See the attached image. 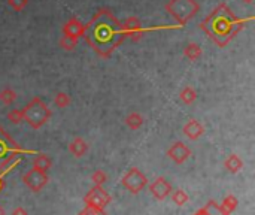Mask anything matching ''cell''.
<instances>
[{
    "label": "cell",
    "mask_w": 255,
    "mask_h": 215,
    "mask_svg": "<svg viewBox=\"0 0 255 215\" xmlns=\"http://www.w3.org/2000/svg\"><path fill=\"white\" fill-rule=\"evenodd\" d=\"M12 169H6V170H0V191L3 190V187H5V176L11 172Z\"/></svg>",
    "instance_id": "cell-29"
},
{
    "label": "cell",
    "mask_w": 255,
    "mask_h": 215,
    "mask_svg": "<svg viewBox=\"0 0 255 215\" xmlns=\"http://www.w3.org/2000/svg\"><path fill=\"white\" fill-rule=\"evenodd\" d=\"M121 184L126 190H128L133 194H137L142 191L148 184V179L137 167H131L121 179Z\"/></svg>",
    "instance_id": "cell-6"
},
{
    "label": "cell",
    "mask_w": 255,
    "mask_h": 215,
    "mask_svg": "<svg viewBox=\"0 0 255 215\" xmlns=\"http://www.w3.org/2000/svg\"><path fill=\"white\" fill-rule=\"evenodd\" d=\"M184 55H185L188 60H191V61H197V60L202 58L203 50H202V47H200L199 44L190 42V44L184 48Z\"/></svg>",
    "instance_id": "cell-17"
},
{
    "label": "cell",
    "mask_w": 255,
    "mask_h": 215,
    "mask_svg": "<svg viewBox=\"0 0 255 215\" xmlns=\"http://www.w3.org/2000/svg\"><path fill=\"white\" fill-rule=\"evenodd\" d=\"M184 133H185V136H187L188 139L196 140V139H199L200 136H203V133H204V126H203L199 120L191 118V120H188V123L184 126Z\"/></svg>",
    "instance_id": "cell-13"
},
{
    "label": "cell",
    "mask_w": 255,
    "mask_h": 215,
    "mask_svg": "<svg viewBox=\"0 0 255 215\" xmlns=\"http://www.w3.org/2000/svg\"><path fill=\"white\" fill-rule=\"evenodd\" d=\"M23 115H24V121L31 129L38 130L51 120L52 111L41 97H33L23 109Z\"/></svg>",
    "instance_id": "cell-4"
},
{
    "label": "cell",
    "mask_w": 255,
    "mask_h": 215,
    "mask_svg": "<svg viewBox=\"0 0 255 215\" xmlns=\"http://www.w3.org/2000/svg\"><path fill=\"white\" fill-rule=\"evenodd\" d=\"M17 97H18L17 93L9 87H6V88H3L2 91H0V102L5 103V105H12L17 100Z\"/></svg>",
    "instance_id": "cell-22"
},
{
    "label": "cell",
    "mask_w": 255,
    "mask_h": 215,
    "mask_svg": "<svg viewBox=\"0 0 255 215\" xmlns=\"http://www.w3.org/2000/svg\"><path fill=\"white\" fill-rule=\"evenodd\" d=\"M12 215H28V212L24 209V208H21V206H17L14 211H12Z\"/></svg>",
    "instance_id": "cell-30"
},
{
    "label": "cell",
    "mask_w": 255,
    "mask_h": 215,
    "mask_svg": "<svg viewBox=\"0 0 255 215\" xmlns=\"http://www.w3.org/2000/svg\"><path fill=\"white\" fill-rule=\"evenodd\" d=\"M124 36L131 41H139L143 36V26L137 17H128L124 23H121Z\"/></svg>",
    "instance_id": "cell-9"
},
{
    "label": "cell",
    "mask_w": 255,
    "mask_h": 215,
    "mask_svg": "<svg viewBox=\"0 0 255 215\" xmlns=\"http://www.w3.org/2000/svg\"><path fill=\"white\" fill-rule=\"evenodd\" d=\"M23 181L28 187V190H31L33 193H38L48 184L50 178H48L47 172H42V170H38V169L31 167L27 173H24Z\"/></svg>",
    "instance_id": "cell-8"
},
{
    "label": "cell",
    "mask_w": 255,
    "mask_h": 215,
    "mask_svg": "<svg viewBox=\"0 0 255 215\" xmlns=\"http://www.w3.org/2000/svg\"><path fill=\"white\" fill-rule=\"evenodd\" d=\"M200 26L218 47H226L242 30L243 21L239 20L226 3H221L202 21Z\"/></svg>",
    "instance_id": "cell-2"
},
{
    "label": "cell",
    "mask_w": 255,
    "mask_h": 215,
    "mask_svg": "<svg viewBox=\"0 0 255 215\" xmlns=\"http://www.w3.org/2000/svg\"><path fill=\"white\" fill-rule=\"evenodd\" d=\"M78 45V41L76 39H72V38H67V36H61L60 39V47L66 51H74Z\"/></svg>",
    "instance_id": "cell-24"
},
{
    "label": "cell",
    "mask_w": 255,
    "mask_h": 215,
    "mask_svg": "<svg viewBox=\"0 0 255 215\" xmlns=\"http://www.w3.org/2000/svg\"><path fill=\"white\" fill-rule=\"evenodd\" d=\"M52 166V160L47 156V154H41L38 153L33 159V169H38L42 172H48Z\"/></svg>",
    "instance_id": "cell-15"
},
{
    "label": "cell",
    "mask_w": 255,
    "mask_h": 215,
    "mask_svg": "<svg viewBox=\"0 0 255 215\" xmlns=\"http://www.w3.org/2000/svg\"><path fill=\"white\" fill-rule=\"evenodd\" d=\"M111 202H112L111 194H109L102 186H94L84 197V203L85 205L94 206V208H100V209H104Z\"/></svg>",
    "instance_id": "cell-7"
},
{
    "label": "cell",
    "mask_w": 255,
    "mask_h": 215,
    "mask_svg": "<svg viewBox=\"0 0 255 215\" xmlns=\"http://www.w3.org/2000/svg\"><path fill=\"white\" fill-rule=\"evenodd\" d=\"M150 191L153 193V196H154L155 199L164 200V199L173 191V188H172V184L167 183L166 178L160 176V178H157L155 181L150 186Z\"/></svg>",
    "instance_id": "cell-12"
},
{
    "label": "cell",
    "mask_w": 255,
    "mask_h": 215,
    "mask_svg": "<svg viewBox=\"0 0 255 215\" xmlns=\"http://www.w3.org/2000/svg\"><path fill=\"white\" fill-rule=\"evenodd\" d=\"M0 215H5V209L2 206H0Z\"/></svg>",
    "instance_id": "cell-32"
},
{
    "label": "cell",
    "mask_w": 255,
    "mask_h": 215,
    "mask_svg": "<svg viewBox=\"0 0 255 215\" xmlns=\"http://www.w3.org/2000/svg\"><path fill=\"white\" fill-rule=\"evenodd\" d=\"M224 167L230 172V173H237L242 170L243 167V161L237 154H230L226 160H224Z\"/></svg>",
    "instance_id": "cell-16"
},
{
    "label": "cell",
    "mask_w": 255,
    "mask_h": 215,
    "mask_svg": "<svg viewBox=\"0 0 255 215\" xmlns=\"http://www.w3.org/2000/svg\"><path fill=\"white\" fill-rule=\"evenodd\" d=\"M220 205H221V208H223L226 212H229V214L231 215V212H233V211H236V208H237L239 202H237L236 196L229 194V196H226V197H224V200H223Z\"/></svg>",
    "instance_id": "cell-21"
},
{
    "label": "cell",
    "mask_w": 255,
    "mask_h": 215,
    "mask_svg": "<svg viewBox=\"0 0 255 215\" xmlns=\"http://www.w3.org/2000/svg\"><path fill=\"white\" fill-rule=\"evenodd\" d=\"M91 181L94 183V186H103L107 181V175L104 173V170H94L91 173Z\"/></svg>",
    "instance_id": "cell-25"
},
{
    "label": "cell",
    "mask_w": 255,
    "mask_h": 215,
    "mask_svg": "<svg viewBox=\"0 0 255 215\" xmlns=\"http://www.w3.org/2000/svg\"><path fill=\"white\" fill-rule=\"evenodd\" d=\"M84 31H85V24H82L78 18H70L63 26V36H67V38L76 41L81 36H84Z\"/></svg>",
    "instance_id": "cell-11"
},
{
    "label": "cell",
    "mask_w": 255,
    "mask_h": 215,
    "mask_svg": "<svg viewBox=\"0 0 255 215\" xmlns=\"http://www.w3.org/2000/svg\"><path fill=\"white\" fill-rule=\"evenodd\" d=\"M242 2H243V3H246V5H251V3L254 2V0H242Z\"/></svg>",
    "instance_id": "cell-31"
},
{
    "label": "cell",
    "mask_w": 255,
    "mask_h": 215,
    "mask_svg": "<svg viewBox=\"0 0 255 215\" xmlns=\"http://www.w3.org/2000/svg\"><path fill=\"white\" fill-rule=\"evenodd\" d=\"M69 151L72 153V156L82 157V156L88 151V143H87V140L82 139V137H75L74 140L70 142Z\"/></svg>",
    "instance_id": "cell-14"
},
{
    "label": "cell",
    "mask_w": 255,
    "mask_h": 215,
    "mask_svg": "<svg viewBox=\"0 0 255 215\" xmlns=\"http://www.w3.org/2000/svg\"><path fill=\"white\" fill-rule=\"evenodd\" d=\"M8 5H9L15 12H21V11H24V8L28 5V0H8Z\"/></svg>",
    "instance_id": "cell-27"
},
{
    "label": "cell",
    "mask_w": 255,
    "mask_h": 215,
    "mask_svg": "<svg viewBox=\"0 0 255 215\" xmlns=\"http://www.w3.org/2000/svg\"><path fill=\"white\" fill-rule=\"evenodd\" d=\"M26 153H33V151L23 150L5 132V129L0 126V170L14 169V166H17L23 160L21 156Z\"/></svg>",
    "instance_id": "cell-3"
},
{
    "label": "cell",
    "mask_w": 255,
    "mask_h": 215,
    "mask_svg": "<svg viewBox=\"0 0 255 215\" xmlns=\"http://www.w3.org/2000/svg\"><path fill=\"white\" fill-rule=\"evenodd\" d=\"M84 38L102 58H109L126 39L120 20L107 9H100L85 24Z\"/></svg>",
    "instance_id": "cell-1"
},
{
    "label": "cell",
    "mask_w": 255,
    "mask_h": 215,
    "mask_svg": "<svg viewBox=\"0 0 255 215\" xmlns=\"http://www.w3.org/2000/svg\"><path fill=\"white\" fill-rule=\"evenodd\" d=\"M70 96L67 94V93H64V91H58L57 94H55V97H54V103H55V106H58V108H67L69 105H70Z\"/></svg>",
    "instance_id": "cell-23"
},
{
    "label": "cell",
    "mask_w": 255,
    "mask_h": 215,
    "mask_svg": "<svg viewBox=\"0 0 255 215\" xmlns=\"http://www.w3.org/2000/svg\"><path fill=\"white\" fill-rule=\"evenodd\" d=\"M8 120L12 123V124H20L24 121V115H23V109H12L8 112Z\"/></svg>",
    "instance_id": "cell-26"
},
{
    "label": "cell",
    "mask_w": 255,
    "mask_h": 215,
    "mask_svg": "<svg viewBox=\"0 0 255 215\" xmlns=\"http://www.w3.org/2000/svg\"><path fill=\"white\" fill-rule=\"evenodd\" d=\"M170 194H172V200H173V203L178 205V206H184V205H187L188 200H190V196L187 194V191L180 190V188L175 190V191L170 193Z\"/></svg>",
    "instance_id": "cell-20"
},
{
    "label": "cell",
    "mask_w": 255,
    "mask_h": 215,
    "mask_svg": "<svg viewBox=\"0 0 255 215\" xmlns=\"http://www.w3.org/2000/svg\"><path fill=\"white\" fill-rule=\"evenodd\" d=\"M169 159H172L176 164H182L185 163L190 157H191V150L182 142H175L173 145L169 148L167 151Z\"/></svg>",
    "instance_id": "cell-10"
},
{
    "label": "cell",
    "mask_w": 255,
    "mask_h": 215,
    "mask_svg": "<svg viewBox=\"0 0 255 215\" xmlns=\"http://www.w3.org/2000/svg\"><path fill=\"white\" fill-rule=\"evenodd\" d=\"M124 121H126V124H127L128 129L137 130V129H140L142 124H143V117H142L139 112H130V114L124 118Z\"/></svg>",
    "instance_id": "cell-19"
},
{
    "label": "cell",
    "mask_w": 255,
    "mask_h": 215,
    "mask_svg": "<svg viewBox=\"0 0 255 215\" xmlns=\"http://www.w3.org/2000/svg\"><path fill=\"white\" fill-rule=\"evenodd\" d=\"M179 99H180L182 102H184L185 105H191V103H194L196 99H197V91H196L193 87L187 85V87H184V88L180 90Z\"/></svg>",
    "instance_id": "cell-18"
},
{
    "label": "cell",
    "mask_w": 255,
    "mask_h": 215,
    "mask_svg": "<svg viewBox=\"0 0 255 215\" xmlns=\"http://www.w3.org/2000/svg\"><path fill=\"white\" fill-rule=\"evenodd\" d=\"M79 215H106V212H104V209L85 205V208L79 212Z\"/></svg>",
    "instance_id": "cell-28"
},
{
    "label": "cell",
    "mask_w": 255,
    "mask_h": 215,
    "mask_svg": "<svg viewBox=\"0 0 255 215\" xmlns=\"http://www.w3.org/2000/svg\"><path fill=\"white\" fill-rule=\"evenodd\" d=\"M166 11L176 20L179 26H185L199 14L200 5L196 0H169L166 3Z\"/></svg>",
    "instance_id": "cell-5"
}]
</instances>
